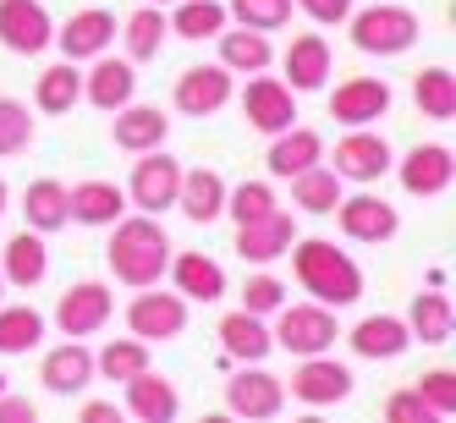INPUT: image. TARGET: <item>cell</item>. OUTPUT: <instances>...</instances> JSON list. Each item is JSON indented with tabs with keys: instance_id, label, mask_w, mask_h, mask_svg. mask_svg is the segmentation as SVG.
<instances>
[{
	"instance_id": "obj_49",
	"label": "cell",
	"mask_w": 456,
	"mask_h": 423,
	"mask_svg": "<svg viewBox=\"0 0 456 423\" xmlns=\"http://www.w3.org/2000/svg\"><path fill=\"white\" fill-rule=\"evenodd\" d=\"M121 407L116 402H83V423H116Z\"/></svg>"
},
{
	"instance_id": "obj_23",
	"label": "cell",
	"mask_w": 456,
	"mask_h": 423,
	"mask_svg": "<svg viewBox=\"0 0 456 423\" xmlns=\"http://www.w3.org/2000/svg\"><path fill=\"white\" fill-rule=\"evenodd\" d=\"M39 379H45L50 396H77V390H88V379H94V352L83 341H61L55 352H45Z\"/></svg>"
},
{
	"instance_id": "obj_37",
	"label": "cell",
	"mask_w": 456,
	"mask_h": 423,
	"mask_svg": "<svg viewBox=\"0 0 456 423\" xmlns=\"http://www.w3.org/2000/svg\"><path fill=\"white\" fill-rule=\"evenodd\" d=\"M39 341H45V313L39 308H28V303L6 308V303H0V357H22V352H34Z\"/></svg>"
},
{
	"instance_id": "obj_29",
	"label": "cell",
	"mask_w": 456,
	"mask_h": 423,
	"mask_svg": "<svg viewBox=\"0 0 456 423\" xmlns=\"http://www.w3.org/2000/svg\"><path fill=\"white\" fill-rule=\"evenodd\" d=\"M324 159V138L314 133V126H286V133H275L270 138V154H265V166H270V176H297V171H308V166H319Z\"/></svg>"
},
{
	"instance_id": "obj_50",
	"label": "cell",
	"mask_w": 456,
	"mask_h": 423,
	"mask_svg": "<svg viewBox=\"0 0 456 423\" xmlns=\"http://www.w3.org/2000/svg\"><path fill=\"white\" fill-rule=\"evenodd\" d=\"M0 215H6V182H0Z\"/></svg>"
},
{
	"instance_id": "obj_24",
	"label": "cell",
	"mask_w": 456,
	"mask_h": 423,
	"mask_svg": "<svg viewBox=\"0 0 456 423\" xmlns=\"http://www.w3.org/2000/svg\"><path fill=\"white\" fill-rule=\"evenodd\" d=\"M291 94H314L330 83V45L319 34H297L286 45V77H281Z\"/></svg>"
},
{
	"instance_id": "obj_10",
	"label": "cell",
	"mask_w": 456,
	"mask_h": 423,
	"mask_svg": "<svg viewBox=\"0 0 456 423\" xmlns=\"http://www.w3.org/2000/svg\"><path fill=\"white\" fill-rule=\"evenodd\" d=\"M0 45L12 55H45L55 45V22L39 0H0Z\"/></svg>"
},
{
	"instance_id": "obj_26",
	"label": "cell",
	"mask_w": 456,
	"mask_h": 423,
	"mask_svg": "<svg viewBox=\"0 0 456 423\" xmlns=\"http://www.w3.org/2000/svg\"><path fill=\"white\" fill-rule=\"evenodd\" d=\"M166 270H171V281H176V291H182L187 303H220L225 297V270L215 264L209 253H199V248L176 253Z\"/></svg>"
},
{
	"instance_id": "obj_47",
	"label": "cell",
	"mask_w": 456,
	"mask_h": 423,
	"mask_svg": "<svg viewBox=\"0 0 456 423\" xmlns=\"http://www.w3.org/2000/svg\"><path fill=\"white\" fill-rule=\"evenodd\" d=\"M297 12H308L319 28H341L346 17H352V0H291Z\"/></svg>"
},
{
	"instance_id": "obj_45",
	"label": "cell",
	"mask_w": 456,
	"mask_h": 423,
	"mask_svg": "<svg viewBox=\"0 0 456 423\" xmlns=\"http://www.w3.org/2000/svg\"><path fill=\"white\" fill-rule=\"evenodd\" d=\"M281 303H286V286H281L275 275H253V281L242 286V308H248V313H258V319L275 313Z\"/></svg>"
},
{
	"instance_id": "obj_39",
	"label": "cell",
	"mask_w": 456,
	"mask_h": 423,
	"mask_svg": "<svg viewBox=\"0 0 456 423\" xmlns=\"http://www.w3.org/2000/svg\"><path fill=\"white\" fill-rule=\"evenodd\" d=\"M166 22H171V34L199 45V39H215L220 28H225V6H220V0H182Z\"/></svg>"
},
{
	"instance_id": "obj_22",
	"label": "cell",
	"mask_w": 456,
	"mask_h": 423,
	"mask_svg": "<svg viewBox=\"0 0 456 423\" xmlns=\"http://www.w3.org/2000/svg\"><path fill=\"white\" fill-rule=\"evenodd\" d=\"M126 215V187H116V182H77V187H67V220H77V225H116Z\"/></svg>"
},
{
	"instance_id": "obj_13",
	"label": "cell",
	"mask_w": 456,
	"mask_h": 423,
	"mask_svg": "<svg viewBox=\"0 0 456 423\" xmlns=\"http://www.w3.org/2000/svg\"><path fill=\"white\" fill-rule=\"evenodd\" d=\"M121 34V22L100 6H83L67 17V28H55V45H61V61H94V55H105L110 39Z\"/></svg>"
},
{
	"instance_id": "obj_48",
	"label": "cell",
	"mask_w": 456,
	"mask_h": 423,
	"mask_svg": "<svg viewBox=\"0 0 456 423\" xmlns=\"http://www.w3.org/2000/svg\"><path fill=\"white\" fill-rule=\"evenodd\" d=\"M39 407L28 402V396H0V423H34Z\"/></svg>"
},
{
	"instance_id": "obj_20",
	"label": "cell",
	"mask_w": 456,
	"mask_h": 423,
	"mask_svg": "<svg viewBox=\"0 0 456 423\" xmlns=\"http://www.w3.org/2000/svg\"><path fill=\"white\" fill-rule=\"evenodd\" d=\"M110 116H116L110 138H116V149H126V154H149V149L166 143V133H171V116L159 110V105H133V100H126V105L110 110Z\"/></svg>"
},
{
	"instance_id": "obj_21",
	"label": "cell",
	"mask_w": 456,
	"mask_h": 423,
	"mask_svg": "<svg viewBox=\"0 0 456 423\" xmlns=\"http://www.w3.org/2000/svg\"><path fill=\"white\" fill-rule=\"evenodd\" d=\"M451 149L445 143H418L402 166H396V176H402V187L412 192V199H440V192L451 187Z\"/></svg>"
},
{
	"instance_id": "obj_43",
	"label": "cell",
	"mask_w": 456,
	"mask_h": 423,
	"mask_svg": "<svg viewBox=\"0 0 456 423\" xmlns=\"http://www.w3.org/2000/svg\"><path fill=\"white\" fill-rule=\"evenodd\" d=\"M28 143H34V116L22 110V100H6V94H0V159L22 154Z\"/></svg>"
},
{
	"instance_id": "obj_9",
	"label": "cell",
	"mask_w": 456,
	"mask_h": 423,
	"mask_svg": "<svg viewBox=\"0 0 456 423\" xmlns=\"http://www.w3.org/2000/svg\"><path fill=\"white\" fill-rule=\"evenodd\" d=\"M176 187H182V166L171 154L149 149L138 166H133V182H126V204H138L143 215H166L176 209Z\"/></svg>"
},
{
	"instance_id": "obj_40",
	"label": "cell",
	"mask_w": 456,
	"mask_h": 423,
	"mask_svg": "<svg viewBox=\"0 0 456 423\" xmlns=\"http://www.w3.org/2000/svg\"><path fill=\"white\" fill-rule=\"evenodd\" d=\"M143 369H149V341H138V336L110 341L100 357H94V374H105V379H116V385H126V379L143 374Z\"/></svg>"
},
{
	"instance_id": "obj_33",
	"label": "cell",
	"mask_w": 456,
	"mask_h": 423,
	"mask_svg": "<svg viewBox=\"0 0 456 423\" xmlns=\"http://www.w3.org/2000/svg\"><path fill=\"white\" fill-rule=\"evenodd\" d=\"M22 220L34 232H61L67 225V182H55V176L28 182L22 187Z\"/></svg>"
},
{
	"instance_id": "obj_1",
	"label": "cell",
	"mask_w": 456,
	"mask_h": 423,
	"mask_svg": "<svg viewBox=\"0 0 456 423\" xmlns=\"http://www.w3.org/2000/svg\"><path fill=\"white\" fill-rule=\"evenodd\" d=\"M110 270L121 286H159V275H166L171 264V237L166 225H159V215H133V220H116L110 225Z\"/></svg>"
},
{
	"instance_id": "obj_14",
	"label": "cell",
	"mask_w": 456,
	"mask_h": 423,
	"mask_svg": "<svg viewBox=\"0 0 456 423\" xmlns=\"http://www.w3.org/2000/svg\"><path fill=\"white\" fill-rule=\"evenodd\" d=\"M225 407H232L237 418H275V412L286 407V385H281L270 369L248 363L242 374L225 379Z\"/></svg>"
},
{
	"instance_id": "obj_7",
	"label": "cell",
	"mask_w": 456,
	"mask_h": 423,
	"mask_svg": "<svg viewBox=\"0 0 456 423\" xmlns=\"http://www.w3.org/2000/svg\"><path fill=\"white\" fill-rule=\"evenodd\" d=\"M242 116H248L253 133L275 138V133H286V126H297V94H291L281 77L253 72L248 88H242Z\"/></svg>"
},
{
	"instance_id": "obj_19",
	"label": "cell",
	"mask_w": 456,
	"mask_h": 423,
	"mask_svg": "<svg viewBox=\"0 0 456 423\" xmlns=\"http://www.w3.org/2000/svg\"><path fill=\"white\" fill-rule=\"evenodd\" d=\"M346 341H352L357 357H369V363H390V357H402V352L412 346L407 319H396V313H369V319H357L352 330H346Z\"/></svg>"
},
{
	"instance_id": "obj_52",
	"label": "cell",
	"mask_w": 456,
	"mask_h": 423,
	"mask_svg": "<svg viewBox=\"0 0 456 423\" xmlns=\"http://www.w3.org/2000/svg\"><path fill=\"white\" fill-rule=\"evenodd\" d=\"M149 6H171V0H149Z\"/></svg>"
},
{
	"instance_id": "obj_27",
	"label": "cell",
	"mask_w": 456,
	"mask_h": 423,
	"mask_svg": "<svg viewBox=\"0 0 456 423\" xmlns=\"http://www.w3.org/2000/svg\"><path fill=\"white\" fill-rule=\"evenodd\" d=\"M0 275H6V286H39L45 275H50V248H45V232H17L12 242H6V253H0Z\"/></svg>"
},
{
	"instance_id": "obj_8",
	"label": "cell",
	"mask_w": 456,
	"mask_h": 423,
	"mask_svg": "<svg viewBox=\"0 0 456 423\" xmlns=\"http://www.w3.org/2000/svg\"><path fill=\"white\" fill-rule=\"evenodd\" d=\"M330 171L341 182H357V187H369L390 171V143L374 133V126H346V138L330 149Z\"/></svg>"
},
{
	"instance_id": "obj_17",
	"label": "cell",
	"mask_w": 456,
	"mask_h": 423,
	"mask_svg": "<svg viewBox=\"0 0 456 423\" xmlns=\"http://www.w3.org/2000/svg\"><path fill=\"white\" fill-rule=\"evenodd\" d=\"M390 110V83L385 77H346L330 94V121L341 126H374Z\"/></svg>"
},
{
	"instance_id": "obj_11",
	"label": "cell",
	"mask_w": 456,
	"mask_h": 423,
	"mask_svg": "<svg viewBox=\"0 0 456 423\" xmlns=\"http://www.w3.org/2000/svg\"><path fill=\"white\" fill-rule=\"evenodd\" d=\"M336 220H341V232L352 237V242H369V248H379V242H390L402 232V215H396V204H385V199H374V192H341V204H336Z\"/></svg>"
},
{
	"instance_id": "obj_3",
	"label": "cell",
	"mask_w": 456,
	"mask_h": 423,
	"mask_svg": "<svg viewBox=\"0 0 456 423\" xmlns=\"http://www.w3.org/2000/svg\"><path fill=\"white\" fill-rule=\"evenodd\" d=\"M346 22H352V45L363 55H402L423 34V22L407 6H363V12H352Z\"/></svg>"
},
{
	"instance_id": "obj_4",
	"label": "cell",
	"mask_w": 456,
	"mask_h": 423,
	"mask_svg": "<svg viewBox=\"0 0 456 423\" xmlns=\"http://www.w3.org/2000/svg\"><path fill=\"white\" fill-rule=\"evenodd\" d=\"M275 346H286L291 357H314V352H330L336 346V308L324 303H281L275 308Z\"/></svg>"
},
{
	"instance_id": "obj_35",
	"label": "cell",
	"mask_w": 456,
	"mask_h": 423,
	"mask_svg": "<svg viewBox=\"0 0 456 423\" xmlns=\"http://www.w3.org/2000/svg\"><path fill=\"white\" fill-rule=\"evenodd\" d=\"M121 34H126V61H154L159 50H166L171 22H166V12H159V6H149V0H143V6L121 22Z\"/></svg>"
},
{
	"instance_id": "obj_2",
	"label": "cell",
	"mask_w": 456,
	"mask_h": 423,
	"mask_svg": "<svg viewBox=\"0 0 456 423\" xmlns=\"http://www.w3.org/2000/svg\"><path fill=\"white\" fill-rule=\"evenodd\" d=\"M291 270H297V286L308 291L314 303L324 308H352L363 297V270L352 264L341 248H330L324 237H308V242H291Z\"/></svg>"
},
{
	"instance_id": "obj_46",
	"label": "cell",
	"mask_w": 456,
	"mask_h": 423,
	"mask_svg": "<svg viewBox=\"0 0 456 423\" xmlns=\"http://www.w3.org/2000/svg\"><path fill=\"white\" fill-rule=\"evenodd\" d=\"M385 418H390V423H429L435 412L423 407V396H418V390H396V396L385 402Z\"/></svg>"
},
{
	"instance_id": "obj_16",
	"label": "cell",
	"mask_w": 456,
	"mask_h": 423,
	"mask_svg": "<svg viewBox=\"0 0 456 423\" xmlns=\"http://www.w3.org/2000/svg\"><path fill=\"white\" fill-rule=\"evenodd\" d=\"M138 94V61H116V55H94V72H83V100L94 110H121Z\"/></svg>"
},
{
	"instance_id": "obj_12",
	"label": "cell",
	"mask_w": 456,
	"mask_h": 423,
	"mask_svg": "<svg viewBox=\"0 0 456 423\" xmlns=\"http://www.w3.org/2000/svg\"><path fill=\"white\" fill-rule=\"evenodd\" d=\"M291 396L303 407H336V402L352 396V369L336 363L330 352H314L297 363V374H291Z\"/></svg>"
},
{
	"instance_id": "obj_25",
	"label": "cell",
	"mask_w": 456,
	"mask_h": 423,
	"mask_svg": "<svg viewBox=\"0 0 456 423\" xmlns=\"http://www.w3.org/2000/svg\"><path fill=\"white\" fill-rule=\"evenodd\" d=\"M126 412H133L138 423H171L182 412V396H176V385L166 374L143 369V374L126 379Z\"/></svg>"
},
{
	"instance_id": "obj_18",
	"label": "cell",
	"mask_w": 456,
	"mask_h": 423,
	"mask_svg": "<svg viewBox=\"0 0 456 423\" xmlns=\"http://www.w3.org/2000/svg\"><path fill=\"white\" fill-rule=\"evenodd\" d=\"M291 242H297V220H291L286 209H270L265 220L237 225V253L248 258V264H275V258H286Z\"/></svg>"
},
{
	"instance_id": "obj_32",
	"label": "cell",
	"mask_w": 456,
	"mask_h": 423,
	"mask_svg": "<svg viewBox=\"0 0 456 423\" xmlns=\"http://www.w3.org/2000/svg\"><path fill=\"white\" fill-rule=\"evenodd\" d=\"M451 324H456V313H451V297H445V291H418V297H412V308H407V336H412V341L445 346V341H451Z\"/></svg>"
},
{
	"instance_id": "obj_15",
	"label": "cell",
	"mask_w": 456,
	"mask_h": 423,
	"mask_svg": "<svg viewBox=\"0 0 456 423\" xmlns=\"http://www.w3.org/2000/svg\"><path fill=\"white\" fill-rule=\"evenodd\" d=\"M225 105H232V72L220 67H187L182 77H176V110L182 116H220Z\"/></svg>"
},
{
	"instance_id": "obj_30",
	"label": "cell",
	"mask_w": 456,
	"mask_h": 423,
	"mask_svg": "<svg viewBox=\"0 0 456 423\" xmlns=\"http://www.w3.org/2000/svg\"><path fill=\"white\" fill-rule=\"evenodd\" d=\"M220 346L232 352V357H242V363H265V357L275 352V336H270V324L258 319V313L237 308V313L220 319Z\"/></svg>"
},
{
	"instance_id": "obj_38",
	"label": "cell",
	"mask_w": 456,
	"mask_h": 423,
	"mask_svg": "<svg viewBox=\"0 0 456 423\" xmlns=\"http://www.w3.org/2000/svg\"><path fill=\"white\" fill-rule=\"evenodd\" d=\"M412 105H418V116H429V121H451L456 116V77L445 67H423L412 77Z\"/></svg>"
},
{
	"instance_id": "obj_31",
	"label": "cell",
	"mask_w": 456,
	"mask_h": 423,
	"mask_svg": "<svg viewBox=\"0 0 456 423\" xmlns=\"http://www.w3.org/2000/svg\"><path fill=\"white\" fill-rule=\"evenodd\" d=\"M220 67L225 72H270V61H275V50H270V34H258V28H220Z\"/></svg>"
},
{
	"instance_id": "obj_41",
	"label": "cell",
	"mask_w": 456,
	"mask_h": 423,
	"mask_svg": "<svg viewBox=\"0 0 456 423\" xmlns=\"http://www.w3.org/2000/svg\"><path fill=\"white\" fill-rule=\"evenodd\" d=\"M275 204V187L270 182H242V187H225V215H232L237 225H253V220H265Z\"/></svg>"
},
{
	"instance_id": "obj_34",
	"label": "cell",
	"mask_w": 456,
	"mask_h": 423,
	"mask_svg": "<svg viewBox=\"0 0 456 423\" xmlns=\"http://www.w3.org/2000/svg\"><path fill=\"white\" fill-rule=\"evenodd\" d=\"M77 100H83V72H77V61H55V67L39 72L34 105H39L45 116H72Z\"/></svg>"
},
{
	"instance_id": "obj_28",
	"label": "cell",
	"mask_w": 456,
	"mask_h": 423,
	"mask_svg": "<svg viewBox=\"0 0 456 423\" xmlns=\"http://www.w3.org/2000/svg\"><path fill=\"white\" fill-rule=\"evenodd\" d=\"M176 209H182L192 225H215V220L225 215V182H220V171H209V166H199V171H182Z\"/></svg>"
},
{
	"instance_id": "obj_51",
	"label": "cell",
	"mask_w": 456,
	"mask_h": 423,
	"mask_svg": "<svg viewBox=\"0 0 456 423\" xmlns=\"http://www.w3.org/2000/svg\"><path fill=\"white\" fill-rule=\"evenodd\" d=\"M0 303H6V275H0Z\"/></svg>"
},
{
	"instance_id": "obj_42",
	"label": "cell",
	"mask_w": 456,
	"mask_h": 423,
	"mask_svg": "<svg viewBox=\"0 0 456 423\" xmlns=\"http://www.w3.org/2000/svg\"><path fill=\"white\" fill-rule=\"evenodd\" d=\"M291 0H232L225 6V17H237L242 28H258V34H275V28H286L291 22Z\"/></svg>"
},
{
	"instance_id": "obj_5",
	"label": "cell",
	"mask_w": 456,
	"mask_h": 423,
	"mask_svg": "<svg viewBox=\"0 0 456 423\" xmlns=\"http://www.w3.org/2000/svg\"><path fill=\"white\" fill-rule=\"evenodd\" d=\"M126 330H133L138 341H176L187 330V297H182V291L138 286L133 308H126Z\"/></svg>"
},
{
	"instance_id": "obj_36",
	"label": "cell",
	"mask_w": 456,
	"mask_h": 423,
	"mask_svg": "<svg viewBox=\"0 0 456 423\" xmlns=\"http://www.w3.org/2000/svg\"><path fill=\"white\" fill-rule=\"evenodd\" d=\"M291 204H297L303 215H330L341 204V176L330 166H308L291 176Z\"/></svg>"
},
{
	"instance_id": "obj_6",
	"label": "cell",
	"mask_w": 456,
	"mask_h": 423,
	"mask_svg": "<svg viewBox=\"0 0 456 423\" xmlns=\"http://www.w3.org/2000/svg\"><path fill=\"white\" fill-rule=\"evenodd\" d=\"M116 313V297H110V286L105 281H77L72 291H61V303H55V324H61V336H100L105 324Z\"/></svg>"
},
{
	"instance_id": "obj_44",
	"label": "cell",
	"mask_w": 456,
	"mask_h": 423,
	"mask_svg": "<svg viewBox=\"0 0 456 423\" xmlns=\"http://www.w3.org/2000/svg\"><path fill=\"white\" fill-rule=\"evenodd\" d=\"M412 390L423 396V407H429L435 418H451V412H456V374H451V369H435V374H423Z\"/></svg>"
}]
</instances>
